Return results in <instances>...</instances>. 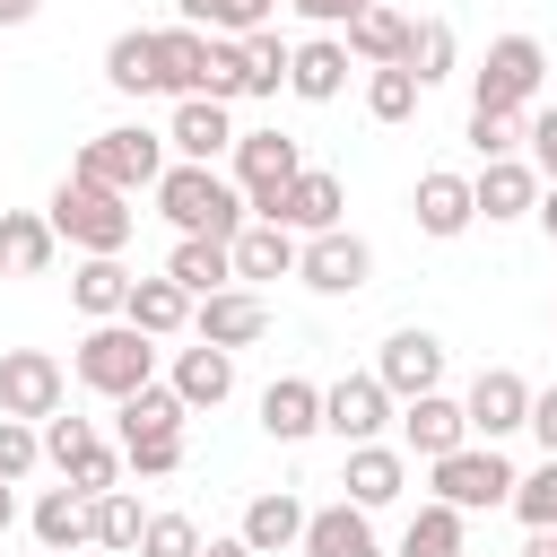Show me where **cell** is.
I'll return each mask as SVG.
<instances>
[{"mask_svg":"<svg viewBox=\"0 0 557 557\" xmlns=\"http://www.w3.org/2000/svg\"><path fill=\"white\" fill-rule=\"evenodd\" d=\"M183 418H191V409H183L165 383H139L131 400H113V435H122V444H148V435H183Z\"/></svg>","mask_w":557,"mask_h":557,"instance_id":"cell-30","label":"cell"},{"mask_svg":"<svg viewBox=\"0 0 557 557\" xmlns=\"http://www.w3.org/2000/svg\"><path fill=\"white\" fill-rule=\"evenodd\" d=\"M522 426H531V435H540V453L557 461V383H548V392H531V418H522Z\"/></svg>","mask_w":557,"mask_h":557,"instance_id":"cell-48","label":"cell"},{"mask_svg":"<svg viewBox=\"0 0 557 557\" xmlns=\"http://www.w3.org/2000/svg\"><path fill=\"white\" fill-rule=\"evenodd\" d=\"M296 174H305V148L287 131H235V191H244L252 218H270Z\"/></svg>","mask_w":557,"mask_h":557,"instance_id":"cell-7","label":"cell"},{"mask_svg":"<svg viewBox=\"0 0 557 557\" xmlns=\"http://www.w3.org/2000/svg\"><path fill=\"white\" fill-rule=\"evenodd\" d=\"M287 87V44L261 26V35H244V96H278Z\"/></svg>","mask_w":557,"mask_h":557,"instance_id":"cell-41","label":"cell"},{"mask_svg":"<svg viewBox=\"0 0 557 557\" xmlns=\"http://www.w3.org/2000/svg\"><path fill=\"white\" fill-rule=\"evenodd\" d=\"M26 522H35V548H52V557H70V548L87 540V496H78V487H44Z\"/></svg>","mask_w":557,"mask_h":557,"instance_id":"cell-34","label":"cell"},{"mask_svg":"<svg viewBox=\"0 0 557 557\" xmlns=\"http://www.w3.org/2000/svg\"><path fill=\"white\" fill-rule=\"evenodd\" d=\"M261 435H270V444H305V435H322V383L278 374V383L261 392Z\"/></svg>","mask_w":557,"mask_h":557,"instance_id":"cell-20","label":"cell"},{"mask_svg":"<svg viewBox=\"0 0 557 557\" xmlns=\"http://www.w3.org/2000/svg\"><path fill=\"white\" fill-rule=\"evenodd\" d=\"M287 87H296L305 104H331V96L348 87V44H339V35H313V44H287Z\"/></svg>","mask_w":557,"mask_h":557,"instance_id":"cell-24","label":"cell"},{"mask_svg":"<svg viewBox=\"0 0 557 557\" xmlns=\"http://www.w3.org/2000/svg\"><path fill=\"white\" fill-rule=\"evenodd\" d=\"M409 209H418V235H435V244L470 235V218H479V209H470V174H453V165H426Z\"/></svg>","mask_w":557,"mask_h":557,"instance_id":"cell-17","label":"cell"},{"mask_svg":"<svg viewBox=\"0 0 557 557\" xmlns=\"http://www.w3.org/2000/svg\"><path fill=\"white\" fill-rule=\"evenodd\" d=\"M522 122H531V113H479V104H470V148H479V165L522 157Z\"/></svg>","mask_w":557,"mask_h":557,"instance_id":"cell-43","label":"cell"},{"mask_svg":"<svg viewBox=\"0 0 557 557\" xmlns=\"http://www.w3.org/2000/svg\"><path fill=\"white\" fill-rule=\"evenodd\" d=\"M513 461L496 453V444H461V453H444V461H426V487H435V505H453V513H496L505 496H513Z\"/></svg>","mask_w":557,"mask_h":557,"instance_id":"cell-6","label":"cell"},{"mask_svg":"<svg viewBox=\"0 0 557 557\" xmlns=\"http://www.w3.org/2000/svg\"><path fill=\"white\" fill-rule=\"evenodd\" d=\"M174 9H183V26L244 44V35H261V26H270V9H278V0H174Z\"/></svg>","mask_w":557,"mask_h":557,"instance_id":"cell-36","label":"cell"},{"mask_svg":"<svg viewBox=\"0 0 557 557\" xmlns=\"http://www.w3.org/2000/svg\"><path fill=\"white\" fill-rule=\"evenodd\" d=\"M122 322L139 331V339H183L191 331V296L157 270V278H131V305H122Z\"/></svg>","mask_w":557,"mask_h":557,"instance_id":"cell-22","label":"cell"},{"mask_svg":"<svg viewBox=\"0 0 557 557\" xmlns=\"http://www.w3.org/2000/svg\"><path fill=\"white\" fill-rule=\"evenodd\" d=\"M104 87H122V96H165V52H157L148 26H122V35L104 44Z\"/></svg>","mask_w":557,"mask_h":557,"instance_id":"cell-21","label":"cell"},{"mask_svg":"<svg viewBox=\"0 0 557 557\" xmlns=\"http://www.w3.org/2000/svg\"><path fill=\"white\" fill-rule=\"evenodd\" d=\"M139 531H148V513H139V496H131V487H104V496H87V540H96V548H122V557H139Z\"/></svg>","mask_w":557,"mask_h":557,"instance_id":"cell-35","label":"cell"},{"mask_svg":"<svg viewBox=\"0 0 557 557\" xmlns=\"http://www.w3.org/2000/svg\"><path fill=\"white\" fill-rule=\"evenodd\" d=\"M296 278H305L313 296H357V287L374 278V244H366V235H348V226L305 235V244H296Z\"/></svg>","mask_w":557,"mask_h":557,"instance_id":"cell-8","label":"cell"},{"mask_svg":"<svg viewBox=\"0 0 557 557\" xmlns=\"http://www.w3.org/2000/svg\"><path fill=\"white\" fill-rule=\"evenodd\" d=\"M157 218L174 226V235H209V244H235L244 235V191L218 174V165H165L157 174Z\"/></svg>","mask_w":557,"mask_h":557,"instance_id":"cell-1","label":"cell"},{"mask_svg":"<svg viewBox=\"0 0 557 557\" xmlns=\"http://www.w3.org/2000/svg\"><path fill=\"white\" fill-rule=\"evenodd\" d=\"M261 331H270V305H261L252 287H218V296L191 305V339H209V348H226V357L252 348Z\"/></svg>","mask_w":557,"mask_h":557,"instance_id":"cell-12","label":"cell"},{"mask_svg":"<svg viewBox=\"0 0 557 557\" xmlns=\"http://www.w3.org/2000/svg\"><path fill=\"white\" fill-rule=\"evenodd\" d=\"M513 513H522V531H557V461L540 453V470L531 479H513V496H505Z\"/></svg>","mask_w":557,"mask_h":557,"instance_id":"cell-40","label":"cell"},{"mask_svg":"<svg viewBox=\"0 0 557 557\" xmlns=\"http://www.w3.org/2000/svg\"><path fill=\"white\" fill-rule=\"evenodd\" d=\"M470 444V418H461V400H444V392H418V400H400V453H418V461H444V453H461Z\"/></svg>","mask_w":557,"mask_h":557,"instance_id":"cell-14","label":"cell"},{"mask_svg":"<svg viewBox=\"0 0 557 557\" xmlns=\"http://www.w3.org/2000/svg\"><path fill=\"white\" fill-rule=\"evenodd\" d=\"M531 200H540L531 157H496V165H479V183H470V209H479V218H531Z\"/></svg>","mask_w":557,"mask_h":557,"instance_id":"cell-25","label":"cell"},{"mask_svg":"<svg viewBox=\"0 0 557 557\" xmlns=\"http://www.w3.org/2000/svg\"><path fill=\"white\" fill-rule=\"evenodd\" d=\"M531 218L548 226V244H557V183H540V200H531Z\"/></svg>","mask_w":557,"mask_h":557,"instance_id":"cell-50","label":"cell"},{"mask_svg":"<svg viewBox=\"0 0 557 557\" xmlns=\"http://www.w3.org/2000/svg\"><path fill=\"white\" fill-rule=\"evenodd\" d=\"M400 44H409V17H400V9L366 0V9L348 17V61H366V70H392V61H400Z\"/></svg>","mask_w":557,"mask_h":557,"instance_id":"cell-32","label":"cell"},{"mask_svg":"<svg viewBox=\"0 0 557 557\" xmlns=\"http://www.w3.org/2000/svg\"><path fill=\"white\" fill-rule=\"evenodd\" d=\"M287 9H296V17H313V26H348L366 0H287Z\"/></svg>","mask_w":557,"mask_h":557,"instance_id":"cell-49","label":"cell"},{"mask_svg":"<svg viewBox=\"0 0 557 557\" xmlns=\"http://www.w3.org/2000/svg\"><path fill=\"white\" fill-rule=\"evenodd\" d=\"M70 305H78L87 322H122V305H131V270H122V252H87V261L70 270Z\"/></svg>","mask_w":557,"mask_h":557,"instance_id":"cell-27","label":"cell"},{"mask_svg":"<svg viewBox=\"0 0 557 557\" xmlns=\"http://www.w3.org/2000/svg\"><path fill=\"white\" fill-rule=\"evenodd\" d=\"M44 557H52V548H44Z\"/></svg>","mask_w":557,"mask_h":557,"instance_id":"cell-56","label":"cell"},{"mask_svg":"<svg viewBox=\"0 0 557 557\" xmlns=\"http://www.w3.org/2000/svg\"><path fill=\"white\" fill-rule=\"evenodd\" d=\"M70 174H78V183H104V191H122V200H131V191H157V174H165V131H139V122L96 131Z\"/></svg>","mask_w":557,"mask_h":557,"instance_id":"cell-3","label":"cell"},{"mask_svg":"<svg viewBox=\"0 0 557 557\" xmlns=\"http://www.w3.org/2000/svg\"><path fill=\"white\" fill-rule=\"evenodd\" d=\"M35 17V0H0V26H26Z\"/></svg>","mask_w":557,"mask_h":557,"instance_id":"cell-51","label":"cell"},{"mask_svg":"<svg viewBox=\"0 0 557 557\" xmlns=\"http://www.w3.org/2000/svg\"><path fill=\"white\" fill-rule=\"evenodd\" d=\"M461 418H470L479 444H505V435H522V418H531V383H522L513 366H479V383L461 392Z\"/></svg>","mask_w":557,"mask_h":557,"instance_id":"cell-10","label":"cell"},{"mask_svg":"<svg viewBox=\"0 0 557 557\" xmlns=\"http://www.w3.org/2000/svg\"><path fill=\"white\" fill-rule=\"evenodd\" d=\"M540 540H548V557H557V531H540Z\"/></svg>","mask_w":557,"mask_h":557,"instance_id":"cell-54","label":"cell"},{"mask_svg":"<svg viewBox=\"0 0 557 557\" xmlns=\"http://www.w3.org/2000/svg\"><path fill=\"white\" fill-rule=\"evenodd\" d=\"M9 522H17V496H9V479H0V531H9Z\"/></svg>","mask_w":557,"mask_h":557,"instance_id":"cell-53","label":"cell"},{"mask_svg":"<svg viewBox=\"0 0 557 557\" xmlns=\"http://www.w3.org/2000/svg\"><path fill=\"white\" fill-rule=\"evenodd\" d=\"M35 461H44V435L26 418H0V479H26Z\"/></svg>","mask_w":557,"mask_h":557,"instance_id":"cell-45","label":"cell"},{"mask_svg":"<svg viewBox=\"0 0 557 557\" xmlns=\"http://www.w3.org/2000/svg\"><path fill=\"white\" fill-rule=\"evenodd\" d=\"M200 557H252L244 540H200Z\"/></svg>","mask_w":557,"mask_h":557,"instance_id":"cell-52","label":"cell"},{"mask_svg":"<svg viewBox=\"0 0 557 557\" xmlns=\"http://www.w3.org/2000/svg\"><path fill=\"white\" fill-rule=\"evenodd\" d=\"M44 226H52V244H78V252H122L131 244V226H139V209L122 200V191H104V183H61L52 191V209H44Z\"/></svg>","mask_w":557,"mask_h":557,"instance_id":"cell-2","label":"cell"},{"mask_svg":"<svg viewBox=\"0 0 557 557\" xmlns=\"http://www.w3.org/2000/svg\"><path fill=\"white\" fill-rule=\"evenodd\" d=\"M252 557H278V548H296L305 540V505L287 496V487H261L252 505H244V531H235Z\"/></svg>","mask_w":557,"mask_h":557,"instance_id":"cell-28","label":"cell"},{"mask_svg":"<svg viewBox=\"0 0 557 557\" xmlns=\"http://www.w3.org/2000/svg\"><path fill=\"white\" fill-rule=\"evenodd\" d=\"M339 209H348V191H339V174H322V165H305L287 191H278V209H270V226H287V235H331L339 226Z\"/></svg>","mask_w":557,"mask_h":557,"instance_id":"cell-16","label":"cell"},{"mask_svg":"<svg viewBox=\"0 0 557 557\" xmlns=\"http://www.w3.org/2000/svg\"><path fill=\"white\" fill-rule=\"evenodd\" d=\"M383 418H392V392H383L374 374H339V383L322 392V426H331L339 444H374Z\"/></svg>","mask_w":557,"mask_h":557,"instance_id":"cell-13","label":"cell"},{"mask_svg":"<svg viewBox=\"0 0 557 557\" xmlns=\"http://www.w3.org/2000/svg\"><path fill=\"white\" fill-rule=\"evenodd\" d=\"M61 392H70V374H61V357L52 348H0V418H52L61 409Z\"/></svg>","mask_w":557,"mask_h":557,"instance_id":"cell-9","label":"cell"},{"mask_svg":"<svg viewBox=\"0 0 557 557\" xmlns=\"http://www.w3.org/2000/svg\"><path fill=\"white\" fill-rule=\"evenodd\" d=\"M52 270V226L35 209H0V278H44Z\"/></svg>","mask_w":557,"mask_h":557,"instance_id":"cell-31","label":"cell"},{"mask_svg":"<svg viewBox=\"0 0 557 557\" xmlns=\"http://www.w3.org/2000/svg\"><path fill=\"white\" fill-rule=\"evenodd\" d=\"M374 383H383L392 400L435 392V383H444V339H435V331H418V322H409V331H392V339H383V357H374Z\"/></svg>","mask_w":557,"mask_h":557,"instance_id":"cell-11","label":"cell"},{"mask_svg":"<svg viewBox=\"0 0 557 557\" xmlns=\"http://www.w3.org/2000/svg\"><path fill=\"white\" fill-rule=\"evenodd\" d=\"M418 96H426V87H418V78H409L400 61L366 78V113H374V122H409V113H418Z\"/></svg>","mask_w":557,"mask_h":557,"instance_id":"cell-42","label":"cell"},{"mask_svg":"<svg viewBox=\"0 0 557 557\" xmlns=\"http://www.w3.org/2000/svg\"><path fill=\"white\" fill-rule=\"evenodd\" d=\"M70 374H78L87 392H104V400H131L139 383H157V339H139L131 322H96V331L78 339Z\"/></svg>","mask_w":557,"mask_h":557,"instance_id":"cell-4","label":"cell"},{"mask_svg":"<svg viewBox=\"0 0 557 557\" xmlns=\"http://www.w3.org/2000/svg\"><path fill=\"white\" fill-rule=\"evenodd\" d=\"M461 522H470V513H453V505H435V496H426V505L409 513V531H400V548H392V557H461Z\"/></svg>","mask_w":557,"mask_h":557,"instance_id":"cell-38","label":"cell"},{"mask_svg":"<svg viewBox=\"0 0 557 557\" xmlns=\"http://www.w3.org/2000/svg\"><path fill=\"white\" fill-rule=\"evenodd\" d=\"M540 87H548V44H531V35H496L487 61L470 70V104L479 113H531Z\"/></svg>","mask_w":557,"mask_h":557,"instance_id":"cell-5","label":"cell"},{"mask_svg":"<svg viewBox=\"0 0 557 557\" xmlns=\"http://www.w3.org/2000/svg\"><path fill=\"white\" fill-rule=\"evenodd\" d=\"M522 148H531V174L557 183V104H540V113L522 122Z\"/></svg>","mask_w":557,"mask_h":557,"instance_id":"cell-47","label":"cell"},{"mask_svg":"<svg viewBox=\"0 0 557 557\" xmlns=\"http://www.w3.org/2000/svg\"><path fill=\"white\" fill-rule=\"evenodd\" d=\"M165 392H174L183 409H218V400L235 392V357H226V348H209V339H191V348H174Z\"/></svg>","mask_w":557,"mask_h":557,"instance_id":"cell-19","label":"cell"},{"mask_svg":"<svg viewBox=\"0 0 557 557\" xmlns=\"http://www.w3.org/2000/svg\"><path fill=\"white\" fill-rule=\"evenodd\" d=\"M339 487H348V505H357V513L392 505V496L409 487V461H400V444H348V461H339Z\"/></svg>","mask_w":557,"mask_h":557,"instance_id":"cell-18","label":"cell"},{"mask_svg":"<svg viewBox=\"0 0 557 557\" xmlns=\"http://www.w3.org/2000/svg\"><path fill=\"white\" fill-rule=\"evenodd\" d=\"M122 461H131L139 479H174V470H183V435H148V444H122Z\"/></svg>","mask_w":557,"mask_h":557,"instance_id":"cell-46","label":"cell"},{"mask_svg":"<svg viewBox=\"0 0 557 557\" xmlns=\"http://www.w3.org/2000/svg\"><path fill=\"white\" fill-rule=\"evenodd\" d=\"M548 78H557V52H548Z\"/></svg>","mask_w":557,"mask_h":557,"instance_id":"cell-55","label":"cell"},{"mask_svg":"<svg viewBox=\"0 0 557 557\" xmlns=\"http://www.w3.org/2000/svg\"><path fill=\"white\" fill-rule=\"evenodd\" d=\"M61 479H70L78 496H104V487L122 479V444H104V435H87V444H78V453L61 461Z\"/></svg>","mask_w":557,"mask_h":557,"instance_id":"cell-39","label":"cell"},{"mask_svg":"<svg viewBox=\"0 0 557 557\" xmlns=\"http://www.w3.org/2000/svg\"><path fill=\"white\" fill-rule=\"evenodd\" d=\"M139 557H200V522H191V513H148Z\"/></svg>","mask_w":557,"mask_h":557,"instance_id":"cell-44","label":"cell"},{"mask_svg":"<svg viewBox=\"0 0 557 557\" xmlns=\"http://www.w3.org/2000/svg\"><path fill=\"white\" fill-rule=\"evenodd\" d=\"M165 148H174V165H218V157L235 148V122H226V104H209V96H183V104H174V122H165Z\"/></svg>","mask_w":557,"mask_h":557,"instance_id":"cell-15","label":"cell"},{"mask_svg":"<svg viewBox=\"0 0 557 557\" xmlns=\"http://www.w3.org/2000/svg\"><path fill=\"white\" fill-rule=\"evenodd\" d=\"M165 278L200 305V296H218V287H235V261H226V244H209V235H174V252H165Z\"/></svg>","mask_w":557,"mask_h":557,"instance_id":"cell-29","label":"cell"},{"mask_svg":"<svg viewBox=\"0 0 557 557\" xmlns=\"http://www.w3.org/2000/svg\"><path fill=\"white\" fill-rule=\"evenodd\" d=\"M157 52H165V96H200V70H209V35L200 26H157Z\"/></svg>","mask_w":557,"mask_h":557,"instance_id":"cell-37","label":"cell"},{"mask_svg":"<svg viewBox=\"0 0 557 557\" xmlns=\"http://www.w3.org/2000/svg\"><path fill=\"white\" fill-rule=\"evenodd\" d=\"M226 261H235V287L244 278H296V235L270 226V218H244V235L226 244Z\"/></svg>","mask_w":557,"mask_h":557,"instance_id":"cell-26","label":"cell"},{"mask_svg":"<svg viewBox=\"0 0 557 557\" xmlns=\"http://www.w3.org/2000/svg\"><path fill=\"white\" fill-rule=\"evenodd\" d=\"M453 61H461V35H453L444 17H409V44H400V70H409L418 87H435V78H453Z\"/></svg>","mask_w":557,"mask_h":557,"instance_id":"cell-33","label":"cell"},{"mask_svg":"<svg viewBox=\"0 0 557 557\" xmlns=\"http://www.w3.org/2000/svg\"><path fill=\"white\" fill-rule=\"evenodd\" d=\"M305 557H383V540H374V522L339 496V505H322V513H305V540H296Z\"/></svg>","mask_w":557,"mask_h":557,"instance_id":"cell-23","label":"cell"}]
</instances>
